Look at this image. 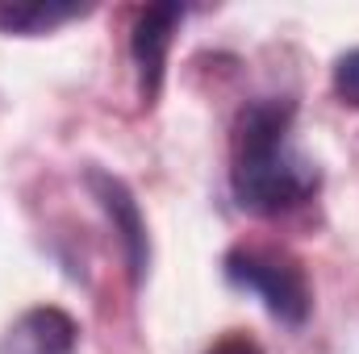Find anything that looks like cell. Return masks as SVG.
<instances>
[{"mask_svg":"<svg viewBox=\"0 0 359 354\" xmlns=\"http://www.w3.org/2000/svg\"><path fill=\"white\" fill-rule=\"evenodd\" d=\"M222 275L230 288L255 296L268 317H276L280 325H305L309 309H313V292H309V279L301 263L284 250H271V246H234L226 259H222Z\"/></svg>","mask_w":359,"mask_h":354,"instance_id":"7a4b0ae2","label":"cell"},{"mask_svg":"<svg viewBox=\"0 0 359 354\" xmlns=\"http://www.w3.org/2000/svg\"><path fill=\"white\" fill-rule=\"evenodd\" d=\"M292 100L264 96L251 100L234 121V167H230V192L243 213L255 217H280L301 208L322 171L309 155L292 146Z\"/></svg>","mask_w":359,"mask_h":354,"instance_id":"6da1fadb","label":"cell"},{"mask_svg":"<svg viewBox=\"0 0 359 354\" xmlns=\"http://www.w3.org/2000/svg\"><path fill=\"white\" fill-rule=\"evenodd\" d=\"M180 21H184V4H147L134 17L130 29V55H134V71H138V96L142 104H155L163 88V67H168V50L176 38Z\"/></svg>","mask_w":359,"mask_h":354,"instance_id":"277c9868","label":"cell"},{"mask_svg":"<svg viewBox=\"0 0 359 354\" xmlns=\"http://www.w3.org/2000/svg\"><path fill=\"white\" fill-rule=\"evenodd\" d=\"M88 8L80 4H0V29L4 34H17V38H38V34H50L76 17H84Z\"/></svg>","mask_w":359,"mask_h":354,"instance_id":"8992f818","label":"cell"},{"mask_svg":"<svg viewBox=\"0 0 359 354\" xmlns=\"http://www.w3.org/2000/svg\"><path fill=\"white\" fill-rule=\"evenodd\" d=\"M84 183H88L92 200L100 204V213L109 217V225H113V234H117V242H121L126 267H130V279H134V288H138V283L147 279V271H151V234H147V217H142L138 196L130 192V183L121 176L100 171V167H88Z\"/></svg>","mask_w":359,"mask_h":354,"instance_id":"3957f363","label":"cell"},{"mask_svg":"<svg viewBox=\"0 0 359 354\" xmlns=\"http://www.w3.org/2000/svg\"><path fill=\"white\" fill-rule=\"evenodd\" d=\"M209 354H259V346L251 338H226V342H217Z\"/></svg>","mask_w":359,"mask_h":354,"instance_id":"ba28073f","label":"cell"},{"mask_svg":"<svg viewBox=\"0 0 359 354\" xmlns=\"http://www.w3.org/2000/svg\"><path fill=\"white\" fill-rule=\"evenodd\" d=\"M334 96L343 104L359 108V46L355 50H343L334 59Z\"/></svg>","mask_w":359,"mask_h":354,"instance_id":"52a82bcc","label":"cell"},{"mask_svg":"<svg viewBox=\"0 0 359 354\" xmlns=\"http://www.w3.org/2000/svg\"><path fill=\"white\" fill-rule=\"evenodd\" d=\"M80 351V325L72 313L55 304H34L25 309L4 334L0 354H76Z\"/></svg>","mask_w":359,"mask_h":354,"instance_id":"5b68a950","label":"cell"}]
</instances>
